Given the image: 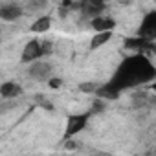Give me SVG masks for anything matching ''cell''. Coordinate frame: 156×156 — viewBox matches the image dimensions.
<instances>
[{"mask_svg":"<svg viewBox=\"0 0 156 156\" xmlns=\"http://www.w3.org/2000/svg\"><path fill=\"white\" fill-rule=\"evenodd\" d=\"M154 75H156V68L152 61L143 53H134L121 61V64L118 66L108 85L121 96V92L127 88H136L151 83L154 79Z\"/></svg>","mask_w":156,"mask_h":156,"instance_id":"1","label":"cell"},{"mask_svg":"<svg viewBox=\"0 0 156 156\" xmlns=\"http://www.w3.org/2000/svg\"><path fill=\"white\" fill-rule=\"evenodd\" d=\"M50 53H51V44H50L48 41L31 39V41L24 46V50H22V53H20V62H22V64H31V62H35V61L44 59V57L50 55Z\"/></svg>","mask_w":156,"mask_h":156,"instance_id":"2","label":"cell"},{"mask_svg":"<svg viewBox=\"0 0 156 156\" xmlns=\"http://www.w3.org/2000/svg\"><path fill=\"white\" fill-rule=\"evenodd\" d=\"M28 77L37 83H46V81L53 79V64L44 59L35 61V62L28 64Z\"/></svg>","mask_w":156,"mask_h":156,"instance_id":"3","label":"cell"},{"mask_svg":"<svg viewBox=\"0 0 156 156\" xmlns=\"http://www.w3.org/2000/svg\"><path fill=\"white\" fill-rule=\"evenodd\" d=\"M92 112H85V114H72L66 119V127H64V140H72L79 132H83V129L88 125Z\"/></svg>","mask_w":156,"mask_h":156,"instance_id":"4","label":"cell"},{"mask_svg":"<svg viewBox=\"0 0 156 156\" xmlns=\"http://www.w3.org/2000/svg\"><path fill=\"white\" fill-rule=\"evenodd\" d=\"M136 37L143 39V41H147V42H152V39L156 37V13H154V11H152V13H147V15L143 17L141 26H140V31H138Z\"/></svg>","mask_w":156,"mask_h":156,"instance_id":"5","label":"cell"},{"mask_svg":"<svg viewBox=\"0 0 156 156\" xmlns=\"http://www.w3.org/2000/svg\"><path fill=\"white\" fill-rule=\"evenodd\" d=\"M24 17V8L20 4H2L0 6V19L6 22H17Z\"/></svg>","mask_w":156,"mask_h":156,"instance_id":"6","label":"cell"},{"mask_svg":"<svg viewBox=\"0 0 156 156\" xmlns=\"http://www.w3.org/2000/svg\"><path fill=\"white\" fill-rule=\"evenodd\" d=\"M88 26L96 31V33H103V31H114L116 28V20L110 17V15H99V17H94Z\"/></svg>","mask_w":156,"mask_h":156,"instance_id":"7","label":"cell"},{"mask_svg":"<svg viewBox=\"0 0 156 156\" xmlns=\"http://www.w3.org/2000/svg\"><path fill=\"white\" fill-rule=\"evenodd\" d=\"M22 87L17 83V81H6L0 85V99H11V101H17L20 96H22Z\"/></svg>","mask_w":156,"mask_h":156,"instance_id":"8","label":"cell"},{"mask_svg":"<svg viewBox=\"0 0 156 156\" xmlns=\"http://www.w3.org/2000/svg\"><path fill=\"white\" fill-rule=\"evenodd\" d=\"M50 28H51V17H50V15H41V17L30 26V31L42 35V33H46Z\"/></svg>","mask_w":156,"mask_h":156,"instance_id":"9","label":"cell"},{"mask_svg":"<svg viewBox=\"0 0 156 156\" xmlns=\"http://www.w3.org/2000/svg\"><path fill=\"white\" fill-rule=\"evenodd\" d=\"M114 37V31H103V33H96L90 41V50H98L101 46H105L110 39Z\"/></svg>","mask_w":156,"mask_h":156,"instance_id":"10","label":"cell"},{"mask_svg":"<svg viewBox=\"0 0 156 156\" xmlns=\"http://www.w3.org/2000/svg\"><path fill=\"white\" fill-rule=\"evenodd\" d=\"M19 107L17 101H11V99H0V116H6L9 114L11 110H15Z\"/></svg>","mask_w":156,"mask_h":156,"instance_id":"11","label":"cell"},{"mask_svg":"<svg viewBox=\"0 0 156 156\" xmlns=\"http://www.w3.org/2000/svg\"><path fill=\"white\" fill-rule=\"evenodd\" d=\"M79 88H81L83 92H94V94H96V90L99 88V83H81Z\"/></svg>","mask_w":156,"mask_h":156,"instance_id":"12","label":"cell"},{"mask_svg":"<svg viewBox=\"0 0 156 156\" xmlns=\"http://www.w3.org/2000/svg\"><path fill=\"white\" fill-rule=\"evenodd\" d=\"M0 42H2V31H0Z\"/></svg>","mask_w":156,"mask_h":156,"instance_id":"13","label":"cell"}]
</instances>
